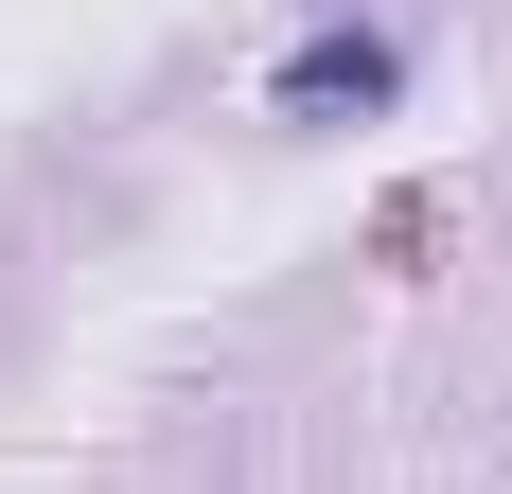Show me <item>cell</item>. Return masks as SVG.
I'll use <instances>...</instances> for the list:
<instances>
[{
	"label": "cell",
	"mask_w": 512,
	"mask_h": 494,
	"mask_svg": "<svg viewBox=\"0 0 512 494\" xmlns=\"http://www.w3.org/2000/svg\"><path fill=\"white\" fill-rule=\"evenodd\" d=\"M389 89H407V53L371 36V18H354V36H301V53H283V106H301V124H318V106H389Z\"/></svg>",
	"instance_id": "1"
}]
</instances>
